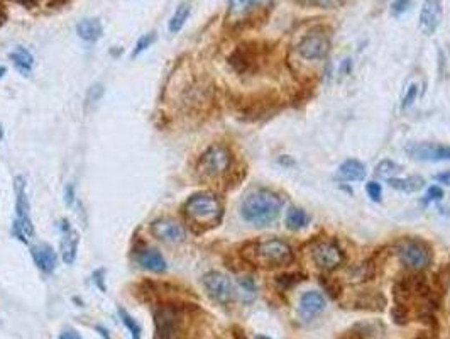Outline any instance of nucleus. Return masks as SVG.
<instances>
[{"label":"nucleus","instance_id":"nucleus-30","mask_svg":"<svg viewBox=\"0 0 450 339\" xmlns=\"http://www.w3.org/2000/svg\"><path fill=\"white\" fill-rule=\"evenodd\" d=\"M303 278H305V275L303 273H289V275H281V277H278L276 281H278V285H281L283 288H289V287H293V285L303 281Z\"/></svg>","mask_w":450,"mask_h":339},{"label":"nucleus","instance_id":"nucleus-18","mask_svg":"<svg viewBox=\"0 0 450 339\" xmlns=\"http://www.w3.org/2000/svg\"><path fill=\"white\" fill-rule=\"evenodd\" d=\"M325 307H327V301L320 292L308 290L300 297V310L308 317L319 316V314L323 312Z\"/></svg>","mask_w":450,"mask_h":339},{"label":"nucleus","instance_id":"nucleus-15","mask_svg":"<svg viewBox=\"0 0 450 339\" xmlns=\"http://www.w3.org/2000/svg\"><path fill=\"white\" fill-rule=\"evenodd\" d=\"M228 63L237 73H251L256 68L257 53L251 48V45L239 46L228 58Z\"/></svg>","mask_w":450,"mask_h":339},{"label":"nucleus","instance_id":"nucleus-37","mask_svg":"<svg viewBox=\"0 0 450 339\" xmlns=\"http://www.w3.org/2000/svg\"><path fill=\"white\" fill-rule=\"evenodd\" d=\"M73 201H75V190H73V187H71V185H68L66 190H64V202H66L68 205H71Z\"/></svg>","mask_w":450,"mask_h":339},{"label":"nucleus","instance_id":"nucleus-20","mask_svg":"<svg viewBox=\"0 0 450 339\" xmlns=\"http://www.w3.org/2000/svg\"><path fill=\"white\" fill-rule=\"evenodd\" d=\"M273 0H228V14L234 17L246 16L252 9H264L269 7Z\"/></svg>","mask_w":450,"mask_h":339},{"label":"nucleus","instance_id":"nucleus-31","mask_svg":"<svg viewBox=\"0 0 450 339\" xmlns=\"http://www.w3.org/2000/svg\"><path fill=\"white\" fill-rule=\"evenodd\" d=\"M410 5H412V0H395L391 3V14L396 17L401 16L410 9Z\"/></svg>","mask_w":450,"mask_h":339},{"label":"nucleus","instance_id":"nucleus-13","mask_svg":"<svg viewBox=\"0 0 450 339\" xmlns=\"http://www.w3.org/2000/svg\"><path fill=\"white\" fill-rule=\"evenodd\" d=\"M444 19V2L442 0H423L420 10V27L425 34H434Z\"/></svg>","mask_w":450,"mask_h":339},{"label":"nucleus","instance_id":"nucleus-6","mask_svg":"<svg viewBox=\"0 0 450 339\" xmlns=\"http://www.w3.org/2000/svg\"><path fill=\"white\" fill-rule=\"evenodd\" d=\"M230 151L222 145H213L207 149L198 162V171L207 178H219L230 168Z\"/></svg>","mask_w":450,"mask_h":339},{"label":"nucleus","instance_id":"nucleus-16","mask_svg":"<svg viewBox=\"0 0 450 339\" xmlns=\"http://www.w3.org/2000/svg\"><path fill=\"white\" fill-rule=\"evenodd\" d=\"M31 255L32 260H34L36 266L39 270L44 271V273H53L56 270V265H58V255H56L55 249L51 248L49 244H36L31 246Z\"/></svg>","mask_w":450,"mask_h":339},{"label":"nucleus","instance_id":"nucleus-14","mask_svg":"<svg viewBox=\"0 0 450 339\" xmlns=\"http://www.w3.org/2000/svg\"><path fill=\"white\" fill-rule=\"evenodd\" d=\"M330 41L321 33H310L302 39L298 46L300 55L305 60H321L328 55Z\"/></svg>","mask_w":450,"mask_h":339},{"label":"nucleus","instance_id":"nucleus-34","mask_svg":"<svg viewBox=\"0 0 450 339\" xmlns=\"http://www.w3.org/2000/svg\"><path fill=\"white\" fill-rule=\"evenodd\" d=\"M428 197H430L432 201H440V199L444 197V190H442L440 187H437V185H434V187L428 188Z\"/></svg>","mask_w":450,"mask_h":339},{"label":"nucleus","instance_id":"nucleus-29","mask_svg":"<svg viewBox=\"0 0 450 339\" xmlns=\"http://www.w3.org/2000/svg\"><path fill=\"white\" fill-rule=\"evenodd\" d=\"M399 171H401V166L389 162V160H384L383 163H380V165L376 166V175L378 177L384 178L386 181L391 180V178H396V175H398Z\"/></svg>","mask_w":450,"mask_h":339},{"label":"nucleus","instance_id":"nucleus-1","mask_svg":"<svg viewBox=\"0 0 450 339\" xmlns=\"http://www.w3.org/2000/svg\"><path fill=\"white\" fill-rule=\"evenodd\" d=\"M281 207H283V202L280 195L267 188H254L242 199L241 216L246 223L252 226H269L278 219Z\"/></svg>","mask_w":450,"mask_h":339},{"label":"nucleus","instance_id":"nucleus-19","mask_svg":"<svg viewBox=\"0 0 450 339\" xmlns=\"http://www.w3.org/2000/svg\"><path fill=\"white\" fill-rule=\"evenodd\" d=\"M9 58L12 60L14 66H16V70L19 71V73H23L24 77L31 75L32 68H34V56H32L29 49L23 48V46H16V48L9 53Z\"/></svg>","mask_w":450,"mask_h":339},{"label":"nucleus","instance_id":"nucleus-45","mask_svg":"<svg viewBox=\"0 0 450 339\" xmlns=\"http://www.w3.org/2000/svg\"><path fill=\"white\" fill-rule=\"evenodd\" d=\"M256 339H271V338H267V336H256Z\"/></svg>","mask_w":450,"mask_h":339},{"label":"nucleus","instance_id":"nucleus-7","mask_svg":"<svg viewBox=\"0 0 450 339\" xmlns=\"http://www.w3.org/2000/svg\"><path fill=\"white\" fill-rule=\"evenodd\" d=\"M398 256L403 265L420 271L432 263V251L420 239H403L398 244Z\"/></svg>","mask_w":450,"mask_h":339},{"label":"nucleus","instance_id":"nucleus-2","mask_svg":"<svg viewBox=\"0 0 450 339\" xmlns=\"http://www.w3.org/2000/svg\"><path fill=\"white\" fill-rule=\"evenodd\" d=\"M185 216L190 221L193 226L200 227H213L220 223L224 214V207L220 203L217 195L210 192H200V194L191 195L185 202Z\"/></svg>","mask_w":450,"mask_h":339},{"label":"nucleus","instance_id":"nucleus-22","mask_svg":"<svg viewBox=\"0 0 450 339\" xmlns=\"http://www.w3.org/2000/svg\"><path fill=\"white\" fill-rule=\"evenodd\" d=\"M366 177V168L357 160H347L339 166V178L347 181H360Z\"/></svg>","mask_w":450,"mask_h":339},{"label":"nucleus","instance_id":"nucleus-11","mask_svg":"<svg viewBox=\"0 0 450 339\" xmlns=\"http://www.w3.org/2000/svg\"><path fill=\"white\" fill-rule=\"evenodd\" d=\"M59 253H62V258L66 265L75 263L78 255V244H80V234L70 224V221L62 219L59 221Z\"/></svg>","mask_w":450,"mask_h":339},{"label":"nucleus","instance_id":"nucleus-5","mask_svg":"<svg viewBox=\"0 0 450 339\" xmlns=\"http://www.w3.org/2000/svg\"><path fill=\"white\" fill-rule=\"evenodd\" d=\"M156 333L159 339H187L183 317L173 305H159L155 312Z\"/></svg>","mask_w":450,"mask_h":339},{"label":"nucleus","instance_id":"nucleus-4","mask_svg":"<svg viewBox=\"0 0 450 339\" xmlns=\"http://www.w3.org/2000/svg\"><path fill=\"white\" fill-rule=\"evenodd\" d=\"M14 194H16V219H14L12 233L19 241L29 244L32 238H34V224H32L31 202L29 197H27V187L24 177H16Z\"/></svg>","mask_w":450,"mask_h":339},{"label":"nucleus","instance_id":"nucleus-12","mask_svg":"<svg viewBox=\"0 0 450 339\" xmlns=\"http://www.w3.org/2000/svg\"><path fill=\"white\" fill-rule=\"evenodd\" d=\"M313 262H315L317 266L321 270L334 271L342 265L344 255H342L341 248H339L335 242L325 241L319 242V244L313 248Z\"/></svg>","mask_w":450,"mask_h":339},{"label":"nucleus","instance_id":"nucleus-10","mask_svg":"<svg viewBox=\"0 0 450 339\" xmlns=\"http://www.w3.org/2000/svg\"><path fill=\"white\" fill-rule=\"evenodd\" d=\"M151 234L161 242L166 244H180L187 238V231L178 221L170 219V217H161L151 224Z\"/></svg>","mask_w":450,"mask_h":339},{"label":"nucleus","instance_id":"nucleus-3","mask_svg":"<svg viewBox=\"0 0 450 339\" xmlns=\"http://www.w3.org/2000/svg\"><path fill=\"white\" fill-rule=\"evenodd\" d=\"M246 258L251 263L263 268H278V266H287L293 263L291 248L281 239H267V241L256 242L246 253Z\"/></svg>","mask_w":450,"mask_h":339},{"label":"nucleus","instance_id":"nucleus-40","mask_svg":"<svg viewBox=\"0 0 450 339\" xmlns=\"http://www.w3.org/2000/svg\"><path fill=\"white\" fill-rule=\"evenodd\" d=\"M5 19H7V14H5V10H3V7L0 5V26H2V24L5 23Z\"/></svg>","mask_w":450,"mask_h":339},{"label":"nucleus","instance_id":"nucleus-28","mask_svg":"<svg viewBox=\"0 0 450 339\" xmlns=\"http://www.w3.org/2000/svg\"><path fill=\"white\" fill-rule=\"evenodd\" d=\"M156 39H158V36H156L155 31H153V33H149V34H142L141 38L137 39V42H135L134 49H132L131 58H137V56H141L142 53L148 51V49L151 48L153 45H155Z\"/></svg>","mask_w":450,"mask_h":339},{"label":"nucleus","instance_id":"nucleus-43","mask_svg":"<svg viewBox=\"0 0 450 339\" xmlns=\"http://www.w3.org/2000/svg\"><path fill=\"white\" fill-rule=\"evenodd\" d=\"M16 2H21V3H32V2H36V0H16Z\"/></svg>","mask_w":450,"mask_h":339},{"label":"nucleus","instance_id":"nucleus-27","mask_svg":"<svg viewBox=\"0 0 450 339\" xmlns=\"http://www.w3.org/2000/svg\"><path fill=\"white\" fill-rule=\"evenodd\" d=\"M119 316H120V321H122L124 326H126L129 333H131V338L132 339H141L142 327L139 326L137 321H135L134 317H132L126 309H122V307H120V309H119Z\"/></svg>","mask_w":450,"mask_h":339},{"label":"nucleus","instance_id":"nucleus-46","mask_svg":"<svg viewBox=\"0 0 450 339\" xmlns=\"http://www.w3.org/2000/svg\"><path fill=\"white\" fill-rule=\"evenodd\" d=\"M418 339H423V338H418Z\"/></svg>","mask_w":450,"mask_h":339},{"label":"nucleus","instance_id":"nucleus-42","mask_svg":"<svg viewBox=\"0 0 450 339\" xmlns=\"http://www.w3.org/2000/svg\"><path fill=\"white\" fill-rule=\"evenodd\" d=\"M5 71H7L5 66H0V78H2L3 75H5Z\"/></svg>","mask_w":450,"mask_h":339},{"label":"nucleus","instance_id":"nucleus-39","mask_svg":"<svg viewBox=\"0 0 450 339\" xmlns=\"http://www.w3.org/2000/svg\"><path fill=\"white\" fill-rule=\"evenodd\" d=\"M102 277H103V270H98L94 273V278H95V281H96V285H98L100 290H105V287H103V284H102V280H103Z\"/></svg>","mask_w":450,"mask_h":339},{"label":"nucleus","instance_id":"nucleus-44","mask_svg":"<svg viewBox=\"0 0 450 339\" xmlns=\"http://www.w3.org/2000/svg\"><path fill=\"white\" fill-rule=\"evenodd\" d=\"M3 139V127H2V124H0V141H2Z\"/></svg>","mask_w":450,"mask_h":339},{"label":"nucleus","instance_id":"nucleus-9","mask_svg":"<svg viewBox=\"0 0 450 339\" xmlns=\"http://www.w3.org/2000/svg\"><path fill=\"white\" fill-rule=\"evenodd\" d=\"M406 153L416 162H450V146L437 142H413L406 146Z\"/></svg>","mask_w":450,"mask_h":339},{"label":"nucleus","instance_id":"nucleus-25","mask_svg":"<svg viewBox=\"0 0 450 339\" xmlns=\"http://www.w3.org/2000/svg\"><path fill=\"white\" fill-rule=\"evenodd\" d=\"M310 223V217L306 216L305 210L298 207H289L287 214V227L291 231H300Z\"/></svg>","mask_w":450,"mask_h":339},{"label":"nucleus","instance_id":"nucleus-41","mask_svg":"<svg viewBox=\"0 0 450 339\" xmlns=\"http://www.w3.org/2000/svg\"><path fill=\"white\" fill-rule=\"evenodd\" d=\"M68 0H51V2H49V7H53V5H63V3H66Z\"/></svg>","mask_w":450,"mask_h":339},{"label":"nucleus","instance_id":"nucleus-38","mask_svg":"<svg viewBox=\"0 0 450 339\" xmlns=\"http://www.w3.org/2000/svg\"><path fill=\"white\" fill-rule=\"evenodd\" d=\"M435 180H437L438 184L450 185V171H444V173H438L437 177H435Z\"/></svg>","mask_w":450,"mask_h":339},{"label":"nucleus","instance_id":"nucleus-32","mask_svg":"<svg viewBox=\"0 0 450 339\" xmlns=\"http://www.w3.org/2000/svg\"><path fill=\"white\" fill-rule=\"evenodd\" d=\"M366 192L374 202L381 201V194H383V188H381V185L378 184V181H369V184L366 185Z\"/></svg>","mask_w":450,"mask_h":339},{"label":"nucleus","instance_id":"nucleus-36","mask_svg":"<svg viewBox=\"0 0 450 339\" xmlns=\"http://www.w3.org/2000/svg\"><path fill=\"white\" fill-rule=\"evenodd\" d=\"M313 3H317L319 7H323V9H332V7L337 5L341 0H312Z\"/></svg>","mask_w":450,"mask_h":339},{"label":"nucleus","instance_id":"nucleus-33","mask_svg":"<svg viewBox=\"0 0 450 339\" xmlns=\"http://www.w3.org/2000/svg\"><path fill=\"white\" fill-rule=\"evenodd\" d=\"M415 99H416V85H410V90L406 92V97L405 101H403V109H408V107L415 102Z\"/></svg>","mask_w":450,"mask_h":339},{"label":"nucleus","instance_id":"nucleus-35","mask_svg":"<svg viewBox=\"0 0 450 339\" xmlns=\"http://www.w3.org/2000/svg\"><path fill=\"white\" fill-rule=\"evenodd\" d=\"M58 339H81V336L78 331L73 329V327H68V329H64L63 333L59 334Z\"/></svg>","mask_w":450,"mask_h":339},{"label":"nucleus","instance_id":"nucleus-23","mask_svg":"<svg viewBox=\"0 0 450 339\" xmlns=\"http://www.w3.org/2000/svg\"><path fill=\"white\" fill-rule=\"evenodd\" d=\"M389 187L396 188L399 192H406V194H413V192H418L423 188L425 180L420 177V175H413V177H406V178H391L388 180Z\"/></svg>","mask_w":450,"mask_h":339},{"label":"nucleus","instance_id":"nucleus-17","mask_svg":"<svg viewBox=\"0 0 450 339\" xmlns=\"http://www.w3.org/2000/svg\"><path fill=\"white\" fill-rule=\"evenodd\" d=\"M135 262H137V265L141 266V268L153 271V273H164L168 268L164 256L161 255L158 249L153 248L141 249V251L137 253V256H135Z\"/></svg>","mask_w":450,"mask_h":339},{"label":"nucleus","instance_id":"nucleus-26","mask_svg":"<svg viewBox=\"0 0 450 339\" xmlns=\"http://www.w3.org/2000/svg\"><path fill=\"white\" fill-rule=\"evenodd\" d=\"M237 290L244 302H252L256 299V285L251 277H242L237 280Z\"/></svg>","mask_w":450,"mask_h":339},{"label":"nucleus","instance_id":"nucleus-24","mask_svg":"<svg viewBox=\"0 0 450 339\" xmlns=\"http://www.w3.org/2000/svg\"><path fill=\"white\" fill-rule=\"evenodd\" d=\"M191 14V5L188 2H181L180 5L176 7V10H174V14L171 16L170 19V24H168V29H170L171 34H178L181 29L185 27V24H187L188 17H190Z\"/></svg>","mask_w":450,"mask_h":339},{"label":"nucleus","instance_id":"nucleus-21","mask_svg":"<svg viewBox=\"0 0 450 339\" xmlns=\"http://www.w3.org/2000/svg\"><path fill=\"white\" fill-rule=\"evenodd\" d=\"M77 34L83 41L95 42L103 36V26L98 19H83L77 24Z\"/></svg>","mask_w":450,"mask_h":339},{"label":"nucleus","instance_id":"nucleus-8","mask_svg":"<svg viewBox=\"0 0 450 339\" xmlns=\"http://www.w3.org/2000/svg\"><path fill=\"white\" fill-rule=\"evenodd\" d=\"M203 287H205L207 294L219 304L227 305L235 299V285L232 284L230 278L227 275L220 273V271H209L203 277Z\"/></svg>","mask_w":450,"mask_h":339}]
</instances>
